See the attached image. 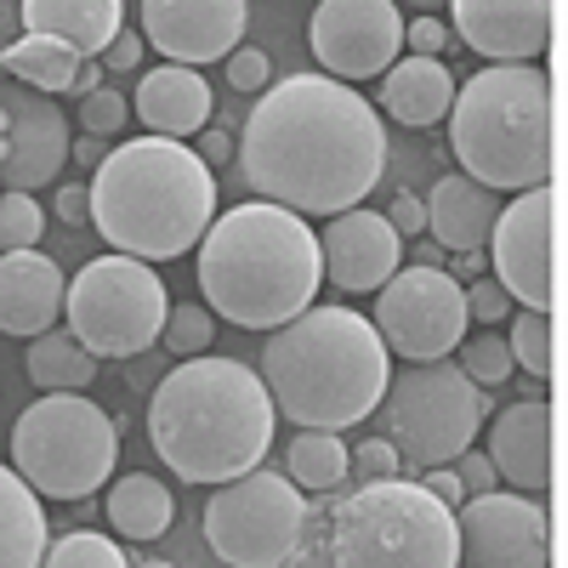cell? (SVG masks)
Returning a JSON list of instances; mask_svg holds the SVG:
<instances>
[{"instance_id":"37","label":"cell","mask_w":568,"mask_h":568,"mask_svg":"<svg viewBox=\"0 0 568 568\" xmlns=\"http://www.w3.org/2000/svg\"><path fill=\"white\" fill-rule=\"evenodd\" d=\"M227 85L233 91H256L262 98V91L273 85V58L262 52V45H240V52L227 58Z\"/></svg>"},{"instance_id":"31","label":"cell","mask_w":568,"mask_h":568,"mask_svg":"<svg viewBox=\"0 0 568 568\" xmlns=\"http://www.w3.org/2000/svg\"><path fill=\"white\" fill-rule=\"evenodd\" d=\"M40 568H131V557H125V546L109 540V535L74 529V535H63V540L45 546Z\"/></svg>"},{"instance_id":"24","label":"cell","mask_w":568,"mask_h":568,"mask_svg":"<svg viewBox=\"0 0 568 568\" xmlns=\"http://www.w3.org/2000/svg\"><path fill=\"white\" fill-rule=\"evenodd\" d=\"M420 205H426V240H433L438 251H455V256L484 251L489 233H495V216H500L489 187H478V182L460 176V171L438 176L433 194H426Z\"/></svg>"},{"instance_id":"23","label":"cell","mask_w":568,"mask_h":568,"mask_svg":"<svg viewBox=\"0 0 568 568\" xmlns=\"http://www.w3.org/2000/svg\"><path fill=\"white\" fill-rule=\"evenodd\" d=\"M18 23H23V34L58 40L74 58L98 63L109 52V40L125 29V7L120 0H23Z\"/></svg>"},{"instance_id":"8","label":"cell","mask_w":568,"mask_h":568,"mask_svg":"<svg viewBox=\"0 0 568 568\" xmlns=\"http://www.w3.org/2000/svg\"><path fill=\"white\" fill-rule=\"evenodd\" d=\"M120 433L85 393L34 398L12 426V471L40 500H85L114 478Z\"/></svg>"},{"instance_id":"52","label":"cell","mask_w":568,"mask_h":568,"mask_svg":"<svg viewBox=\"0 0 568 568\" xmlns=\"http://www.w3.org/2000/svg\"><path fill=\"white\" fill-rule=\"evenodd\" d=\"M131 568H171V562H160V557H142V562H131Z\"/></svg>"},{"instance_id":"11","label":"cell","mask_w":568,"mask_h":568,"mask_svg":"<svg viewBox=\"0 0 568 568\" xmlns=\"http://www.w3.org/2000/svg\"><path fill=\"white\" fill-rule=\"evenodd\" d=\"M307 535V495L256 466L233 484H216L205 500V546L227 568H284Z\"/></svg>"},{"instance_id":"6","label":"cell","mask_w":568,"mask_h":568,"mask_svg":"<svg viewBox=\"0 0 568 568\" xmlns=\"http://www.w3.org/2000/svg\"><path fill=\"white\" fill-rule=\"evenodd\" d=\"M449 142L460 176L489 194H529L551 176V80L540 63H495L455 85Z\"/></svg>"},{"instance_id":"42","label":"cell","mask_w":568,"mask_h":568,"mask_svg":"<svg viewBox=\"0 0 568 568\" xmlns=\"http://www.w3.org/2000/svg\"><path fill=\"white\" fill-rule=\"evenodd\" d=\"M449 466H455V478H460V495H466V500H471V495H489V489L500 484L484 449H466V455H460V460H449Z\"/></svg>"},{"instance_id":"40","label":"cell","mask_w":568,"mask_h":568,"mask_svg":"<svg viewBox=\"0 0 568 568\" xmlns=\"http://www.w3.org/2000/svg\"><path fill=\"white\" fill-rule=\"evenodd\" d=\"M404 45H409V58H444L449 52V23H438V18H404Z\"/></svg>"},{"instance_id":"4","label":"cell","mask_w":568,"mask_h":568,"mask_svg":"<svg viewBox=\"0 0 568 568\" xmlns=\"http://www.w3.org/2000/svg\"><path fill=\"white\" fill-rule=\"evenodd\" d=\"M393 353L353 307H307L262 342V387L302 433H342L382 409Z\"/></svg>"},{"instance_id":"5","label":"cell","mask_w":568,"mask_h":568,"mask_svg":"<svg viewBox=\"0 0 568 568\" xmlns=\"http://www.w3.org/2000/svg\"><path fill=\"white\" fill-rule=\"evenodd\" d=\"M91 222L114 256L131 262H176L216 222V176L194 160L187 142L131 136L91 171Z\"/></svg>"},{"instance_id":"35","label":"cell","mask_w":568,"mask_h":568,"mask_svg":"<svg viewBox=\"0 0 568 568\" xmlns=\"http://www.w3.org/2000/svg\"><path fill=\"white\" fill-rule=\"evenodd\" d=\"M40 233H45V205L34 194H7V187H0V256L34 251Z\"/></svg>"},{"instance_id":"30","label":"cell","mask_w":568,"mask_h":568,"mask_svg":"<svg viewBox=\"0 0 568 568\" xmlns=\"http://www.w3.org/2000/svg\"><path fill=\"white\" fill-rule=\"evenodd\" d=\"M347 444L336 433H296L291 449H284V478H291L302 495H324L347 484Z\"/></svg>"},{"instance_id":"3","label":"cell","mask_w":568,"mask_h":568,"mask_svg":"<svg viewBox=\"0 0 568 568\" xmlns=\"http://www.w3.org/2000/svg\"><path fill=\"white\" fill-rule=\"evenodd\" d=\"M200 251V296L205 313L240 324V329H273L291 324L313 307L324 262H318V233L307 216L251 200V205H227Z\"/></svg>"},{"instance_id":"1","label":"cell","mask_w":568,"mask_h":568,"mask_svg":"<svg viewBox=\"0 0 568 568\" xmlns=\"http://www.w3.org/2000/svg\"><path fill=\"white\" fill-rule=\"evenodd\" d=\"M233 160L256 200L329 222L358 211L382 182L387 131L353 85L329 74H291L273 80L245 114Z\"/></svg>"},{"instance_id":"26","label":"cell","mask_w":568,"mask_h":568,"mask_svg":"<svg viewBox=\"0 0 568 568\" xmlns=\"http://www.w3.org/2000/svg\"><path fill=\"white\" fill-rule=\"evenodd\" d=\"M45 546H52V524L40 495L12 466H0V568H40Z\"/></svg>"},{"instance_id":"13","label":"cell","mask_w":568,"mask_h":568,"mask_svg":"<svg viewBox=\"0 0 568 568\" xmlns=\"http://www.w3.org/2000/svg\"><path fill=\"white\" fill-rule=\"evenodd\" d=\"M495 284L511 296L517 313H546L557 302V194L529 187L511 205H500L489 233Z\"/></svg>"},{"instance_id":"33","label":"cell","mask_w":568,"mask_h":568,"mask_svg":"<svg viewBox=\"0 0 568 568\" xmlns=\"http://www.w3.org/2000/svg\"><path fill=\"white\" fill-rule=\"evenodd\" d=\"M455 353H460V358H455L460 375H466L478 393H484V387H506V375L517 369L511 353H506V336H495V329H484V336H466Z\"/></svg>"},{"instance_id":"21","label":"cell","mask_w":568,"mask_h":568,"mask_svg":"<svg viewBox=\"0 0 568 568\" xmlns=\"http://www.w3.org/2000/svg\"><path fill=\"white\" fill-rule=\"evenodd\" d=\"M489 466L495 478L511 484V495H535L551 484V409L540 398H524L500 409L495 433H489Z\"/></svg>"},{"instance_id":"41","label":"cell","mask_w":568,"mask_h":568,"mask_svg":"<svg viewBox=\"0 0 568 568\" xmlns=\"http://www.w3.org/2000/svg\"><path fill=\"white\" fill-rule=\"evenodd\" d=\"M382 216H387V227L398 233V240H420L426 233V205H420V194H409V187H398Z\"/></svg>"},{"instance_id":"2","label":"cell","mask_w":568,"mask_h":568,"mask_svg":"<svg viewBox=\"0 0 568 568\" xmlns=\"http://www.w3.org/2000/svg\"><path fill=\"white\" fill-rule=\"evenodd\" d=\"M278 409L240 358H182L149 398V444L182 484H233L273 449Z\"/></svg>"},{"instance_id":"43","label":"cell","mask_w":568,"mask_h":568,"mask_svg":"<svg viewBox=\"0 0 568 568\" xmlns=\"http://www.w3.org/2000/svg\"><path fill=\"white\" fill-rule=\"evenodd\" d=\"M187 149H194V160L211 171V165H227V160H233V136H227L222 125H205L194 142H187Z\"/></svg>"},{"instance_id":"44","label":"cell","mask_w":568,"mask_h":568,"mask_svg":"<svg viewBox=\"0 0 568 568\" xmlns=\"http://www.w3.org/2000/svg\"><path fill=\"white\" fill-rule=\"evenodd\" d=\"M142 63V34L136 29H120L114 40H109V52L98 58V69L109 74V69H136Z\"/></svg>"},{"instance_id":"15","label":"cell","mask_w":568,"mask_h":568,"mask_svg":"<svg viewBox=\"0 0 568 568\" xmlns=\"http://www.w3.org/2000/svg\"><path fill=\"white\" fill-rule=\"evenodd\" d=\"M460 568H546L551 562V517L535 495H471L455 506Z\"/></svg>"},{"instance_id":"38","label":"cell","mask_w":568,"mask_h":568,"mask_svg":"<svg viewBox=\"0 0 568 568\" xmlns=\"http://www.w3.org/2000/svg\"><path fill=\"white\" fill-rule=\"evenodd\" d=\"M398 449L387 444V438H364L358 444V455L347 460V471H353V478H364V484H382V478H398Z\"/></svg>"},{"instance_id":"9","label":"cell","mask_w":568,"mask_h":568,"mask_svg":"<svg viewBox=\"0 0 568 568\" xmlns=\"http://www.w3.org/2000/svg\"><path fill=\"white\" fill-rule=\"evenodd\" d=\"M165 313H171L165 278L149 262H131V256H114V251L85 262L63 291L69 336L98 364L103 358H136V353L160 347Z\"/></svg>"},{"instance_id":"22","label":"cell","mask_w":568,"mask_h":568,"mask_svg":"<svg viewBox=\"0 0 568 568\" xmlns=\"http://www.w3.org/2000/svg\"><path fill=\"white\" fill-rule=\"evenodd\" d=\"M131 120L149 125V136H171L187 142L211 125V85L200 69H149L136 80V98H131Z\"/></svg>"},{"instance_id":"49","label":"cell","mask_w":568,"mask_h":568,"mask_svg":"<svg viewBox=\"0 0 568 568\" xmlns=\"http://www.w3.org/2000/svg\"><path fill=\"white\" fill-rule=\"evenodd\" d=\"M69 154H74L80 165H91V171H98V165L109 160V149H103V142H98V136H80V149H69Z\"/></svg>"},{"instance_id":"10","label":"cell","mask_w":568,"mask_h":568,"mask_svg":"<svg viewBox=\"0 0 568 568\" xmlns=\"http://www.w3.org/2000/svg\"><path fill=\"white\" fill-rule=\"evenodd\" d=\"M382 404H387V433H393L387 444L415 471L460 460L489 415V398L466 382L455 358L398 369V382H387Z\"/></svg>"},{"instance_id":"45","label":"cell","mask_w":568,"mask_h":568,"mask_svg":"<svg viewBox=\"0 0 568 568\" xmlns=\"http://www.w3.org/2000/svg\"><path fill=\"white\" fill-rule=\"evenodd\" d=\"M415 484L433 495V500H444L449 511L466 500V495H460V478H455V466H426V478H415Z\"/></svg>"},{"instance_id":"27","label":"cell","mask_w":568,"mask_h":568,"mask_svg":"<svg viewBox=\"0 0 568 568\" xmlns=\"http://www.w3.org/2000/svg\"><path fill=\"white\" fill-rule=\"evenodd\" d=\"M103 511H109L114 535H125V540H136V546L171 535V524H176V500H171V489H165L160 478H149V471H125V478H114Z\"/></svg>"},{"instance_id":"17","label":"cell","mask_w":568,"mask_h":568,"mask_svg":"<svg viewBox=\"0 0 568 568\" xmlns=\"http://www.w3.org/2000/svg\"><path fill=\"white\" fill-rule=\"evenodd\" d=\"M142 45L165 52L176 69L227 63L245 40L251 7L245 0H142Z\"/></svg>"},{"instance_id":"51","label":"cell","mask_w":568,"mask_h":568,"mask_svg":"<svg viewBox=\"0 0 568 568\" xmlns=\"http://www.w3.org/2000/svg\"><path fill=\"white\" fill-rule=\"evenodd\" d=\"M12 18H18L12 7H0V52H7V45H12Z\"/></svg>"},{"instance_id":"32","label":"cell","mask_w":568,"mask_h":568,"mask_svg":"<svg viewBox=\"0 0 568 568\" xmlns=\"http://www.w3.org/2000/svg\"><path fill=\"white\" fill-rule=\"evenodd\" d=\"M506 353H511V364H524L535 382H551V364H557V353H551V318L546 313H511Z\"/></svg>"},{"instance_id":"14","label":"cell","mask_w":568,"mask_h":568,"mask_svg":"<svg viewBox=\"0 0 568 568\" xmlns=\"http://www.w3.org/2000/svg\"><path fill=\"white\" fill-rule=\"evenodd\" d=\"M307 45L329 80L358 85L387 74L404 52V12L393 0H318Z\"/></svg>"},{"instance_id":"50","label":"cell","mask_w":568,"mask_h":568,"mask_svg":"<svg viewBox=\"0 0 568 568\" xmlns=\"http://www.w3.org/2000/svg\"><path fill=\"white\" fill-rule=\"evenodd\" d=\"M415 256H420V262H415V267H444V251H438V245H433V240H426V245H420V251H415Z\"/></svg>"},{"instance_id":"39","label":"cell","mask_w":568,"mask_h":568,"mask_svg":"<svg viewBox=\"0 0 568 568\" xmlns=\"http://www.w3.org/2000/svg\"><path fill=\"white\" fill-rule=\"evenodd\" d=\"M466 291V318H478V324H500V318H511V296L500 291L495 278H478V284H460Z\"/></svg>"},{"instance_id":"20","label":"cell","mask_w":568,"mask_h":568,"mask_svg":"<svg viewBox=\"0 0 568 568\" xmlns=\"http://www.w3.org/2000/svg\"><path fill=\"white\" fill-rule=\"evenodd\" d=\"M69 278L45 251H7L0 256V329L7 336H45L63 318Z\"/></svg>"},{"instance_id":"48","label":"cell","mask_w":568,"mask_h":568,"mask_svg":"<svg viewBox=\"0 0 568 568\" xmlns=\"http://www.w3.org/2000/svg\"><path fill=\"white\" fill-rule=\"evenodd\" d=\"M91 91H103V69H98V63H80V74H74V91H69V98H91Z\"/></svg>"},{"instance_id":"7","label":"cell","mask_w":568,"mask_h":568,"mask_svg":"<svg viewBox=\"0 0 568 568\" xmlns=\"http://www.w3.org/2000/svg\"><path fill=\"white\" fill-rule=\"evenodd\" d=\"M329 562L336 568H460L455 511L433 500L415 478L364 484L336 506Z\"/></svg>"},{"instance_id":"34","label":"cell","mask_w":568,"mask_h":568,"mask_svg":"<svg viewBox=\"0 0 568 568\" xmlns=\"http://www.w3.org/2000/svg\"><path fill=\"white\" fill-rule=\"evenodd\" d=\"M211 342H216V324H211L205 302H182V307L165 313L160 347H171V358H205Z\"/></svg>"},{"instance_id":"18","label":"cell","mask_w":568,"mask_h":568,"mask_svg":"<svg viewBox=\"0 0 568 568\" xmlns=\"http://www.w3.org/2000/svg\"><path fill=\"white\" fill-rule=\"evenodd\" d=\"M318 262L336 291L364 296V291H382L404 267V240L387 227L382 211H342L318 233Z\"/></svg>"},{"instance_id":"16","label":"cell","mask_w":568,"mask_h":568,"mask_svg":"<svg viewBox=\"0 0 568 568\" xmlns=\"http://www.w3.org/2000/svg\"><path fill=\"white\" fill-rule=\"evenodd\" d=\"M69 114L58 109V98H40L23 85H0V187L7 194H34V187L58 182V171L69 165Z\"/></svg>"},{"instance_id":"28","label":"cell","mask_w":568,"mask_h":568,"mask_svg":"<svg viewBox=\"0 0 568 568\" xmlns=\"http://www.w3.org/2000/svg\"><path fill=\"white\" fill-rule=\"evenodd\" d=\"M80 63H85V58H74L69 45L40 40V34H23V40H12L7 52H0V69H7V80L23 85V91H40V98H69Z\"/></svg>"},{"instance_id":"46","label":"cell","mask_w":568,"mask_h":568,"mask_svg":"<svg viewBox=\"0 0 568 568\" xmlns=\"http://www.w3.org/2000/svg\"><path fill=\"white\" fill-rule=\"evenodd\" d=\"M52 205H58V222H69V227L91 222V194H85V182H63Z\"/></svg>"},{"instance_id":"47","label":"cell","mask_w":568,"mask_h":568,"mask_svg":"<svg viewBox=\"0 0 568 568\" xmlns=\"http://www.w3.org/2000/svg\"><path fill=\"white\" fill-rule=\"evenodd\" d=\"M484 273H489V256L471 251V256H455V273H449V278L460 284V278H484Z\"/></svg>"},{"instance_id":"25","label":"cell","mask_w":568,"mask_h":568,"mask_svg":"<svg viewBox=\"0 0 568 568\" xmlns=\"http://www.w3.org/2000/svg\"><path fill=\"white\" fill-rule=\"evenodd\" d=\"M382 109L409 125V131H426L449 120L455 109V69L444 58H398L387 74H382Z\"/></svg>"},{"instance_id":"19","label":"cell","mask_w":568,"mask_h":568,"mask_svg":"<svg viewBox=\"0 0 568 568\" xmlns=\"http://www.w3.org/2000/svg\"><path fill=\"white\" fill-rule=\"evenodd\" d=\"M460 45L489 63H540L557 7L546 0H455L449 7Z\"/></svg>"},{"instance_id":"12","label":"cell","mask_w":568,"mask_h":568,"mask_svg":"<svg viewBox=\"0 0 568 568\" xmlns=\"http://www.w3.org/2000/svg\"><path fill=\"white\" fill-rule=\"evenodd\" d=\"M375 336L409 364H438L466 342V291L449 267H398L375 291Z\"/></svg>"},{"instance_id":"29","label":"cell","mask_w":568,"mask_h":568,"mask_svg":"<svg viewBox=\"0 0 568 568\" xmlns=\"http://www.w3.org/2000/svg\"><path fill=\"white\" fill-rule=\"evenodd\" d=\"M29 382L45 393V398H58V393H85L91 382H98V358H91L69 329H45V336L29 342Z\"/></svg>"},{"instance_id":"36","label":"cell","mask_w":568,"mask_h":568,"mask_svg":"<svg viewBox=\"0 0 568 568\" xmlns=\"http://www.w3.org/2000/svg\"><path fill=\"white\" fill-rule=\"evenodd\" d=\"M125 120H131V103H125V91L103 85V91H91V98H80V131L85 136H125Z\"/></svg>"}]
</instances>
